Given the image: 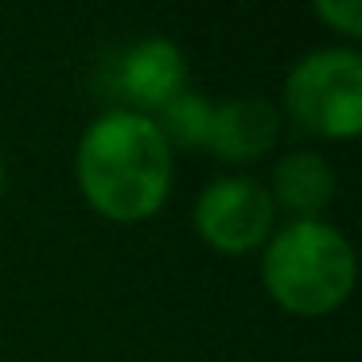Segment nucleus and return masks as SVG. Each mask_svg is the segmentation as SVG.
<instances>
[{
	"label": "nucleus",
	"mask_w": 362,
	"mask_h": 362,
	"mask_svg": "<svg viewBox=\"0 0 362 362\" xmlns=\"http://www.w3.org/2000/svg\"><path fill=\"white\" fill-rule=\"evenodd\" d=\"M183 90H187V66L180 47L168 40H144L113 63V94L125 102V113L148 117Z\"/></svg>",
	"instance_id": "obj_5"
},
{
	"label": "nucleus",
	"mask_w": 362,
	"mask_h": 362,
	"mask_svg": "<svg viewBox=\"0 0 362 362\" xmlns=\"http://www.w3.org/2000/svg\"><path fill=\"white\" fill-rule=\"evenodd\" d=\"M273 191L292 214L312 218L335 195V175L323 164L320 152H288L273 172Z\"/></svg>",
	"instance_id": "obj_7"
},
{
	"label": "nucleus",
	"mask_w": 362,
	"mask_h": 362,
	"mask_svg": "<svg viewBox=\"0 0 362 362\" xmlns=\"http://www.w3.org/2000/svg\"><path fill=\"white\" fill-rule=\"evenodd\" d=\"M315 12H320L327 24H335L339 32H346V35L362 32V0H320Z\"/></svg>",
	"instance_id": "obj_9"
},
{
	"label": "nucleus",
	"mask_w": 362,
	"mask_h": 362,
	"mask_svg": "<svg viewBox=\"0 0 362 362\" xmlns=\"http://www.w3.org/2000/svg\"><path fill=\"white\" fill-rule=\"evenodd\" d=\"M276 141V110L265 98H234L214 105L206 144L222 160H257Z\"/></svg>",
	"instance_id": "obj_6"
},
{
	"label": "nucleus",
	"mask_w": 362,
	"mask_h": 362,
	"mask_svg": "<svg viewBox=\"0 0 362 362\" xmlns=\"http://www.w3.org/2000/svg\"><path fill=\"white\" fill-rule=\"evenodd\" d=\"M211 113H214V105L206 102L203 94L183 90V94L172 98L164 110H156L152 125L160 129L168 148H172V144H180V148H199V144H206V133H211Z\"/></svg>",
	"instance_id": "obj_8"
},
{
	"label": "nucleus",
	"mask_w": 362,
	"mask_h": 362,
	"mask_svg": "<svg viewBox=\"0 0 362 362\" xmlns=\"http://www.w3.org/2000/svg\"><path fill=\"white\" fill-rule=\"evenodd\" d=\"M0 191H4V164H0Z\"/></svg>",
	"instance_id": "obj_10"
},
{
	"label": "nucleus",
	"mask_w": 362,
	"mask_h": 362,
	"mask_svg": "<svg viewBox=\"0 0 362 362\" xmlns=\"http://www.w3.org/2000/svg\"><path fill=\"white\" fill-rule=\"evenodd\" d=\"M82 195L117 222H141L160 211L172 183V148L152 117L113 110L86 129L78 144Z\"/></svg>",
	"instance_id": "obj_1"
},
{
	"label": "nucleus",
	"mask_w": 362,
	"mask_h": 362,
	"mask_svg": "<svg viewBox=\"0 0 362 362\" xmlns=\"http://www.w3.org/2000/svg\"><path fill=\"white\" fill-rule=\"evenodd\" d=\"M265 288L296 315L335 312L354 284V253L335 226L296 218L265 250Z\"/></svg>",
	"instance_id": "obj_2"
},
{
	"label": "nucleus",
	"mask_w": 362,
	"mask_h": 362,
	"mask_svg": "<svg viewBox=\"0 0 362 362\" xmlns=\"http://www.w3.org/2000/svg\"><path fill=\"white\" fill-rule=\"evenodd\" d=\"M284 102L308 133L331 141L354 136L362 129V59L343 47L308 55L288 74Z\"/></svg>",
	"instance_id": "obj_3"
},
{
	"label": "nucleus",
	"mask_w": 362,
	"mask_h": 362,
	"mask_svg": "<svg viewBox=\"0 0 362 362\" xmlns=\"http://www.w3.org/2000/svg\"><path fill=\"white\" fill-rule=\"evenodd\" d=\"M195 230L222 253L257 250L273 230V195L257 180H218L199 195Z\"/></svg>",
	"instance_id": "obj_4"
}]
</instances>
